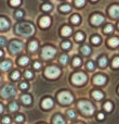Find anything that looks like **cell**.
<instances>
[{
    "label": "cell",
    "instance_id": "obj_1",
    "mask_svg": "<svg viewBox=\"0 0 119 124\" xmlns=\"http://www.w3.org/2000/svg\"><path fill=\"white\" fill-rule=\"evenodd\" d=\"M15 32H16V34L21 35V36L28 37L34 34L35 28L30 23H25L24 22V23H20L15 26Z\"/></svg>",
    "mask_w": 119,
    "mask_h": 124
},
{
    "label": "cell",
    "instance_id": "obj_2",
    "mask_svg": "<svg viewBox=\"0 0 119 124\" xmlns=\"http://www.w3.org/2000/svg\"><path fill=\"white\" fill-rule=\"evenodd\" d=\"M78 108L86 116H91L94 112V107L92 106V103L90 101H80L78 103Z\"/></svg>",
    "mask_w": 119,
    "mask_h": 124
},
{
    "label": "cell",
    "instance_id": "obj_3",
    "mask_svg": "<svg viewBox=\"0 0 119 124\" xmlns=\"http://www.w3.org/2000/svg\"><path fill=\"white\" fill-rule=\"evenodd\" d=\"M15 93H16V89H15L14 86L7 85V86H4V87L1 89V92H0V95H1L3 98H10V97L14 96Z\"/></svg>",
    "mask_w": 119,
    "mask_h": 124
},
{
    "label": "cell",
    "instance_id": "obj_4",
    "mask_svg": "<svg viewBox=\"0 0 119 124\" xmlns=\"http://www.w3.org/2000/svg\"><path fill=\"white\" fill-rule=\"evenodd\" d=\"M73 96L70 93L68 92H62L59 94V101L63 105H68V103L73 102Z\"/></svg>",
    "mask_w": 119,
    "mask_h": 124
},
{
    "label": "cell",
    "instance_id": "obj_5",
    "mask_svg": "<svg viewBox=\"0 0 119 124\" xmlns=\"http://www.w3.org/2000/svg\"><path fill=\"white\" fill-rule=\"evenodd\" d=\"M72 82L75 85H82L85 82H87V76L86 74L79 72V73H75L72 77Z\"/></svg>",
    "mask_w": 119,
    "mask_h": 124
},
{
    "label": "cell",
    "instance_id": "obj_6",
    "mask_svg": "<svg viewBox=\"0 0 119 124\" xmlns=\"http://www.w3.org/2000/svg\"><path fill=\"white\" fill-rule=\"evenodd\" d=\"M55 54H56L55 49L52 48V47H50V46H47V47H45L42 49V58L46 59V60L53 58V57L55 56Z\"/></svg>",
    "mask_w": 119,
    "mask_h": 124
},
{
    "label": "cell",
    "instance_id": "obj_7",
    "mask_svg": "<svg viewBox=\"0 0 119 124\" xmlns=\"http://www.w3.org/2000/svg\"><path fill=\"white\" fill-rule=\"evenodd\" d=\"M60 73H61V71L58 68H55V66H49L46 70V75L49 78H56L60 75Z\"/></svg>",
    "mask_w": 119,
    "mask_h": 124
},
{
    "label": "cell",
    "instance_id": "obj_8",
    "mask_svg": "<svg viewBox=\"0 0 119 124\" xmlns=\"http://www.w3.org/2000/svg\"><path fill=\"white\" fill-rule=\"evenodd\" d=\"M23 49V44L19 40H13L10 44V50L12 54H19Z\"/></svg>",
    "mask_w": 119,
    "mask_h": 124
},
{
    "label": "cell",
    "instance_id": "obj_9",
    "mask_svg": "<svg viewBox=\"0 0 119 124\" xmlns=\"http://www.w3.org/2000/svg\"><path fill=\"white\" fill-rule=\"evenodd\" d=\"M93 83L95 85H103V84L106 83V77L103 76V75H96L93 78Z\"/></svg>",
    "mask_w": 119,
    "mask_h": 124
},
{
    "label": "cell",
    "instance_id": "obj_10",
    "mask_svg": "<svg viewBox=\"0 0 119 124\" xmlns=\"http://www.w3.org/2000/svg\"><path fill=\"white\" fill-rule=\"evenodd\" d=\"M103 21H104V17H103L102 15H100V14L93 15V16H92V19H91V23L94 24V25H100Z\"/></svg>",
    "mask_w": 119,
    "mask_h": 124
},
{
    "label": "cell",
    "instance_id": "obj_11",
    "mask_svg": "<svg viewBox=\"0 0 119 124\" xmlns=\"http://www.w3.org/2000/svg\"><path fill=\"white\" fill-rule=\"evenodd\" d=\"M109 14L113 17H119V6H113L109 9Z\"/></svg>",
    "mask_w": 119,
    "mask_h": 124
},
{
    "label": "cell",
    "instance_id": "obj_12",
    "mask_svg": "<svg viewBox=\"0 0 119 124\" xmlns=\"http://www.w3.org/2000/svg\"><path fill=\"white\" fill-rule=\"evenodd\" d=\"M9 26H10L9 21H7L3 17H0V30H7V28H9Z\"/></svg>",
    "mask_w": 119,
    "mask_h": 124
},
{
    "label": "cell",
    "instance_id": "obj_13",
    "mask_svg": "<svg viewBox=\"0 0 119 124\" xmlns=\"http://www.w3.org/2000/svg\"><path fill=\"white\" fill-rule=\"evenodd\" d=\"M52 106H53V100H52V99L47 98L42 101V107L45 108V109H50Z\"/></svg>",
    "mask_w": 119,
    "mask_h": 124
},
{
    "label": "cell",
    "instance_id": "obj_14",
    "mask_svg": "<svg viewBox=\"0 0 119 124\" xmlns=\"http://www.w3.org/2000/svg\"><path fill=\"white\" fill-rule=\"evenodd\" d=\"M11 66H12V63H11L10 61H3L0 63V70L7 71V70H9Z\"/></svg>",
    "mask_w": 119,
    "mask_h": 124
},
{
    "label": "cell",
    "instance_id": "obj_15",
    "mask_svg": "<svg viewBox=\"0 0 119 124\" xmlns=\"http://www.w3.org/2000/svg\"><path fill=\"white\" fill-rule=\"evenodd\" d=\"M50 25V17L48 16H43L40 20V26L41 27H48Z\"/></svg>",
    "mask_w": 119,
    "mask_h": 124
},
{
    "label": "cell",
    "instance_id": "obj_16",
    "mask_svg": "<svg viewBox=\"0 0 119 124\" xmlns=\"http://www.w3.org/2000/svg\"><path fill=\"white\" fill-rule=\"evenodd\" d=\"M28 48H29L30 51H36L37 49H38V43H37L36 40H33L29 43V46H28Z\"/></svg>",
    "mask_w": 119,
    "mask_h": 124
},
{
    "label": "cell",
    "instance_id": "obj_17",
    "mask_svg": "<svg viewBox=\"0 0 119 124\" xmlns=\"http://www.w3.org/2000/svg\"><path fill=\"white\" fill-rule=\"evenodd\" d=\"M72 34V28L68 27V26H65V27L62 28V35L63 36H69Z\"/></svg>",
    "mask_w": 119,
    "mask_h": 124
},
{
    "label": "cell",
    "instance_id": "obj_18",
    "mask_svg": "<svg viewBox=\"0 0 119 124\" xmlns=\"http://www.w3.org/2000/svg\"><path fill=\"white\" fill-rule=\"evenodd\" d=\"M21 99H22V101H23V103H25V105H29V103L32 102V98H30L29 95H23Z\"/></svg>",
    "mask_w": 119,
    "mask_h": 124
},
{
    "label": "cell",
    "instance_id": "obj_19",
    "mask_svg": "<svg viewBox=\"0 0 119 124\" xmlns=\"http://www.w3.org/2000/svg\"><path fill=\"white\" fill-rule=\"evenodd\" d=\"M53 124H65V121L61 116H55L53 119Z\"/></svg>",
    "mask_w": 119,
    "mask_h": 124
},
{
    "label": "cell",
    "instance_id": "obj_20",
    "mask_svg": "<svg viewBox=\"0 0 119 124\" xmlns=\"http://www.w3.org/2000/svg\"><path fill=\"white\" fill-rule=\"evenodd\" d=\"M108 45L111 47H117L119 45V39L118 38H112L108 40Z\"/></svg>",
    "mask_w": 119,
    "mask_h": 124
},
{
    "label": "cell",
    "instance_id": "obj_21",
    "mask_svg": "<svg viewBox=\"0 0 119 124\" xmlns=\"http://www.w3.org/2000/svg\"><path fill=\"white\" fill-rule=\"evenodd\" d=\"M92 96H93V98L96 99V100H100V99L103 98V94L101 92H99V90H95V92L92 93Z\"/></svg>",
    "mask_w": 119,
    "mask_h": 124
},
{
    "label": "cell",
    "instance_id": "obj_22",
    "mask_svg": "<svg viewBox=\"0 0 119 124\" xmlns=\"http://www.w3.org/2000/svg\"><path fill=\"white\" fill-rule=\"evenodd\" d=\"M81 52H82L85 56H89V54H91V49H90L88 46H83V47L81 48Z\"/></svg>",
    "mask_w": 119,
    "mask_h": 124
},
{
    "label": "cell",
    "instance_id": "obj_23",
    "mask_svg": "<svg viewBox=\"0 0 119 124\" xmlns=\"http://www.w3.org/2000/svg\"><path fill=\"white\" fill-rule=\"evenodd\" d=\"M28 62H29V59H28L27 57H22V58L19 60V63L21 64V65H26Z\"/></svg>",
    "mask_w": 119,
    "mask_h": 124
},
{
    "label": "cell",
    "instance_id": "obj_24",
    "mask_svg": "<svg viewBox=\"0 0 119 124\" xmlns=\"http://www.w3.org/2000/svg\"><path fill=\"white\" fill-rule=\"evenodd\" d=\"M9 108H10V111H16L19 109V106H17L16 102H12V103H10Z\"/></svg>",
    "mask_w": 119,
    "mask_h": 124
},
{
    "label": "cell",
    "instance_id": "obj_25",
    "mask_svg": "<svg viewBox=\"0 0 119 124\" xmlns=\"http://www.w3.org/2000/svg\"><path fill=\"white\" fill-rule=\"evenodd\" d=\"M68 61V57L66 56V54H63V56H61V58H60V62H61L62 64H66Z\"/></svg>",
    "mask_w": 119,
    "mask_h": 124
},
{
    "label": "cell",
    "instance_id": "obj_26",
    "mask_svg": "<svg viewBox=\"0 0 119 124\" xmlns=\"http://www.w3.org/2000/svg\"><path fill=\"white\" fill-rule=\"evenodd\" d=\"M100 66H102V68H104V66H106V64H107V60H106V58L105 57H103V58H101L100 59Z\"/></svg>",
    "mask_w": 119,
    "mask_h": 124
},
{
    "label": "cell",
    "instance_id": "obj_27",
    "mask_svg": "<svg viewBox=\"0 0 119 124\" xmlns=\"http://www.w3.org/2000/svg\"><path fill=\"white\" fill-rule=\"evenodd\" d=\"M72 22L73 23H75V24H78L79 22H80V16H79V15H73Z\"/></svg>",
    "mask_w": 119,
    "mask_h": 124
},
{
    "label": "cell",
    "instance_id": "obj_28",
    "mask_svg": "<svg viewBox=\"0 0 119 124\" xmlns=\"http://www.w3.org/2000/svg\"><path fill=\"white\" fill-rule=\"evenodd\" d=\"M104 109L106 110V111H108V112L112 111V109H113V105H112L111 102H106L104 105Z\"/></svg>",
    "mask_w": 119,
    "mask_h": 124
},
{
    "label": "cell",
    "instance_id": "obj_29",
    "mask_svg": "<svg viewBox=\"0 0 119 124\" xmlns=\"http://www.w3.org/2000/svg\"><path fill=\"white\" fill-rule=\"evenodd\" d=\"M60 9H61V11H63V12H68V11H70V7L67 6V4H64V6H62Z\"/></svg>",
    "mask_w": 119,
    "mask_h": 124
},
{
    "label": "cell",
    "instance_id": "obj_30",
    "mask_svg": "<svg viewBox=\"0 0 119 124\" xmlns=\"http://www.w3.org/2000/svg\"><path fill=\"white\" fill-rule=\"evenodd\" d=\"M100 37H98V36H94V37H92V39H91V41H92V44H95V45H98V44H100Z\"/></svg>",
    "mask_w": 119,
    "mask_h": 124
},
{
    "label": "cell",
    "instance_id": "obj_31",
    "mask_svg": "<svg viewBox=\"0 0 119 124\" xmlns=\"http://www.w3.org/2000/svg\"><path fill=\"white\" fill-rule=\"evenodd\" d=\"M12 78L15 79V81L20 78V72H19V71H15V72L12 73Z\"/></svg>",
    "mask_w": 119,
    "mask_h": 124
},
{
    "label": "cell",
    "instance_id": "obj_32",
    "mask_svg": "<svg viewBox=\"0 0 119 124\" xmlns=\"http://www.w3.org/2000/svg\"><path fill=\"white\" fill-rule=\"evenodd\" d=\"M62 47H63L64 49H69V48L72 47V44H70L69 41H65V43H63V45H62Z\"/></svg>",
    "mask_w": 119,
    "mask_h": 124
},
{
    "label": "cell",
    "instance_id": "obj_33",
    "mask_svg": "<svg viewBox=\"0 0 119 124\" xmlns=\"http://www.w3.org/2000/svg\"><path fill=\"white\" fill-rule=\"evenodd\" d=\"M73 64H74V66H79L81 64V60L79 58H75L74 59V62H73Z\"/></svg>",
    "mask_w": 119,
    "mask_h": 124
},
{
    "label": "cell",
    "instance_id": "obj_34",
    "mask_svg": "<svg viewBox=\"0 0 119 124\" xmlns=\"http://www.w3.org/2000/svg\"><path fill=\"white\" fill-rule=\"evenodd\" d=\"M75 4L77 7H82L85 4V0H75Z\"/></svg>",
    "mask_w": 119,
    "mask_h": 124
},
{
    "label": "cell",
    "instance_id": "obj_35",
    "mask_svg": "<svg viewBox=\"0 0 119 124\" xmlns=\"http://www.w3.org/2000/svg\"><path fill=\"white\" fill-rule=\"evenodd\" d=\"M113 66H114V68H119V58H115V59H114Z\"/></svg>",
    "mask_w": 119,
    "mask_h": 124
},
{
    "label": "cell",
    "instance_id": "obj_36",
    "mask_svg": "<svg viewBox=\"0 0 119 124\" xmlns=\"http://www.w3.org/2000/svg\"><path fill=\"white\" fill-rule=\"evenodd\" d=\"M11 4L14 7H17L21 4V0H11Z\"/></svg>",
    "mask_w": 119,
    "mask_h": 124
},
{
    "label": "cell",
    "instance_id": "obj_37",
    "mask_svg": "<svg viewBox=\"0 0 119 124\" xmlns=\"http://www.w3.org/2000/svg\"><path fill=\"white\" fill-rule=\"evenodd\" d=\"M2 123H4V124H10V123H11V119L9 118V116H4V118L2 119Z\"/></svg>",
    "mask_w": 119,
    "mask_h": 124
},
{
    "label": "cell",
    "instance_id": "obj_38",
    "mask_svg": "<svg viewBox=\"0 0 119 124\" xmlns=\"http://www.w3.org/2000/svg\"><path fill=\"white\" fill-rule=\"evenodd\" d=\"M82 39H83V35H82V33H77V35H76V40L80 41V40H82Z\"/></svg>",
    "mask_w": 119,
    "mask_h": 124
},
{
    "label": "cell",
    "instance_id": "obj_39",
    "mask_svg": "<svg viewBox=\"0 0 119 124\" xmlns=\"http://www.w3.org/2000/svg\"><path fill=\"white\" fill-rule=\"evenodd\" d=\"M67 114L70 119H74L75 116H76V113H75V111H73V110H69V111L67 112Z\"/></svg>",
    "mask_w": 119,
    "mask_h": 124
},
{
    "label": "cell",
    "instance_id": "obj_40",
    "mask_svg": "<svg viewBox=\"0 0 119 124\" xmlns=\"http://www.w3.org/2000/svg\"><path fill=\"white\" fill-rule=\"evenodd\" d=\"M113 26L112 25H108V26H106V27H105V30H104V32L105 33H111V32H113Z\"/></svg>",
    "mask_w": 119,
    "mask_h": 124
},
{
    "label": "cell",
    "instance_id": "obj_41",
    "mask_svg": "<svg viewBox=\"0 0 119 124\" xmlns=\"http://www.w3.org/2000/svg\"><path fill=\"white\" fill-rule=\"evenodd\" d=\"M6 43H7L6 38H4V37H0V46H1V47H4V46H6Z\"/></svg>",
    "mask_w": 119,
    "mask_h": 124
},
{
    "label": "cell",
    "instance_id": "obj_42",
    "mask_svg": "<svg viewBox=\"0 0 119 124\" xmlns=\"http://www.w3.org/2000/svg\"><path fill=\"white\" fill-rule=\"evenodd\" d=\"M51 8H52V7L51 6H50V4H43V6H42V9H43V10H45V11H49V10H51Z\"/></svg>",
    "mask_w": 119,
    "mask_h": 124
},
{
    "label": "cell",
    "instance_id": "obj_43",
    "mask_svg": "<svg viewBox=\"0 0 119 124\" xmlns=\"http://www.w3.org/2000/svg\"><path fill=\"white\" fill-rule=\"evenodd\" d=\"M25 76L27 77V78H32V77H33V73L30 72V71H26V72H25Z\"/></svg>",
    "mask_w": 119,
    "mask_h": 124
},
{
    "label": "cell",
    "instance_id": "obj_44",
    "mask_svg": "<svg viewBox=\"0 0 119 124\" xmlns=\"http://www.w3.org/2000/svg\"><path fill=\"white\" fill-rule=\"evenodd\" d=\"M23 120H24V116H17L16 118H15V121H16V122H22Z\"/></svg>",
    "mask_w": 119,
    "mask_h": 124
},
{
    "label": "cell",
    "instance_id": "obj_45",
    "mask_svg": "<svg viewBox=\"0 0 119 124\" xmlns=\"http://www.w3.org/2000/svg\"><path fill=\"white\" fill-rule=\"evenodd\" d=\"M87 66H88V69H89V70H93V69H94V64L92 63V62H88Z\"/></svg>",
    "mask_w": 119,
    "mask_h": 124
},
{
    "label": "cell",
    "instance_id": "obj_46",
    "mask_svg": "<svg viewBox=\"0 0 119 124\" xmlns=\"http://www.w3.org/2000/svg\"><path fill=\"white\" fill-rule=\"evenodd\" d=\"M22 16H23V12H22V11H17L16 12V17H19L20 19V17H22Z\"/></svg>",
    "mask_w": 119,
    "mask_h": 124
},
{
    "label": "cell",
    "instance_id": "obj_47",
    "mask_svg": "<svg viewBox=\"0 0 119 124\" xmlns=\"http://www.w3.org/2000/svg\"><path fill=\"white\" fill-rule=\"evenodd\" d=\"M27 87H28V85L26 83H22L21 84V88H22V89H26Z\"/></svg>",
    "mask_w": 119,
    "mask_h": 124
},
{
    "label": "cell",
    "instance_id": "obj_48",
    "mask_svg": "<svg viewBox=\"0 0 119 124\" xmlns=\"http://www.w3.org/2000/svg\"><path fill=\"white\" fill-rule=\"evenodd\" d=\"M98 118H99V120H103V119H104V114H102V113H99Z\"/></svg>",
    "mask_w": 119,
    "mask_h": 124
},
{
    "label": "cell",
    "instance_id": "obj_49",
    "mask_svg": "<svg viewBox=\"0 0 119 124\" xmlns=\"http://www.w3.org/2000/svg\"><path fill=\"white\" fill-rule=\"evenodd\" d=\"M34 66H35V69H39L40 68V63H39V62H36V63L34 64Z\"/></svg>",
    "mask_w": 119,
    "mask_h": 124
},
{
    "label": "cell",
    "instance_id": "obj_50",
    "mask_svg": "<svg viewBox=\"0 0 119 124\" xmlns=\"http://www.w3.org/2000/svg\"><path fill=\"white\" fill-rule=\"evenodd\" d=\"M2 111H3V106H2L1 103H0V113H1Z\"/></svg>",
    "mask_w": 119,
    "mask_h": 124
},
{
    "label": "cell",
    "instance_id": "obj_51",
    "mask_svg": "<svg viewBox=\"0 0 119 124\" xmlns=\"http://www.w3.org/2000/svg\"><path fill=\"white\" fill-rule=\"evenodd\" d=\"M2 56H3V52H2L1 50H0V57H2Z\"/></svg>",
    "mask_w": 119,
    "mask_h": 124
},
{
    "label": "cell",
    "instance_id": "obj_52",
    "mask_svg": "<svg viewBox=\"0 0 119 124\" xmlns=\"http://www.w3.org/2000/svg\"><path fill=\"white\" fill-rule=\"evenodd\" d=\"M74 124H82V123H74Z\"/></svg>",
    "mask_w": 119,
    "mask_h": 124
},
{
    "label": "cell",
    "instance_id": "obj_53",
    "mask_svg": "<svg viewBox=\"0 0 119 124\" xmlns=\"http://www.w3.org/2000/svg\"><path fill=\"white\" fill-rule=\"evenodd\" d=\"M92 1H96V0H92Z\"/></svg>",
    "mask_w": 119,
    "mask_h": 124
},
{
    "label": "cell",
    "instance_id": "obj_54",
    "mask_svg": "<svg viewBox=\"0 0 119 124\" xmlns=\"http://www.w3.org/2000/svg\"><path fill=\"white\" fill-rule=\"evenodd\" d=\"M118 28H119V24H118Z\"/></svg>",
    "mask_w": 119,
    "mask_h": 124
},
{
    "label": "cell",
    "instance_id": "obj_55",
    "mask_svg": "<svg viewBox=\"0 0 119 124\" xmlns=\"http://www.w3.org/2000/svg\"><path fill=\"white\" fill-rule=\"evenodd\" d=\"M0 81H1V78H0Z\"/></svg>",
    "mask_w": 119,
    "mask_h": 124
}]
</instances>
